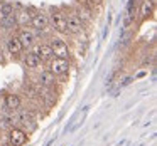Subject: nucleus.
<instances>
[{"label":"nucleus","mask_w":157,"mask_h":146,"mask_svg":"<svg viewBox=\"0 0 157 146\" xmlns=\"http://www.w3.org/2000/svg\"><path fill=\"white\" fill-rule=\"evenodd\" d=\"M69 71V61L68 59H63V57H52L49 61V72L54 76H61L66 74Z\"/></svg>","instance_id":"obj_3"},{"label":"nucleus","mask_w":157,"mask_h":146,"mask_svg":"<svg viewBox=\"0 0 157 146\" xmlns=\"http://www.w3.org/2000/svg\"><path fill=\"white\" fill-rule=\"evenodd\" d=\"M54 77H56V76L51 74L49 71H42L41 74H39L37 81H39V84H41V86H52V84H54Z\"/></svg>","instance_id":"obj_13"},{"label":"nucleus","mask_w":157,"mask_h":146,"mask_svg":"<svg viewBox=\"0 0 157 146\" xmlns=\"http://www.w3.org/2000/svg\"><path fill=\"white\" fill-rule=\"evenodd\" d=\"M83 27H85V24H83L81 17H78L76 14H71L69 17H66V29H68V32H71V34H81Z\"/></svg>","instance_id":"obj_6"},{"label":"nucleus","mask_w":157,"mask_h":146,"mask_svg":"<svg viewBox=\"0 0 157 146\" xmlns=\"http://www.w3.org/2000/svg\"><path fill=\"white\" fill-rule=\"evenodd\" d=\"M31 25L34 27V30L37 32H44L46 29L49 27V19L46 14H42V12H39V14H34L31 19Z\"/></svg>","instance_id":"obj_7"},{"label":"nucleus","mask_w":157,"mask_h":146,"mask_svg":"<svg viewBox=\"0 0 157 146\" xmlns=\"http://www.w3.org/2000/svg\"><path fill=\"white\" fill-rule=\"evenodd\" d=\"M4 102L9 111H19V108H21V99H19L17 94H7Z\"/></svg>","instance_id":"obj_10"},{"label":"nucleus","mask_w":157,"mask_h":146,"mask_svg":"<svg viewBox=\"0 0 157 146\" xmlns=\"http://www.w3.org/2000/svg\"><path fill=\"white\" fill-rule=\"evenodd\" d=\"M2 41H4V39H2V35H0V45H2Z\"/></svg>","instance_id":"obj_19"},{"label":"nucleus","mask_w":157,"mask_h":146,"mask_svg":"<svg viewBox=\"0 0 157 146\" xmlns=\"http://www.w3.org/2000/svg\"><path fill=\"white\" fill-rule=\"evenodd\" d=\"M36 55L39 57V61L41 62H49L52 57H54V54H52V49L49 47V44H39L37 47H36Z\"/></svg>","instance_id":"obj_9"},{"label":"nucleus","mask_w":157,"mask_h":146,"mask_svg":"<svg viewBox=\"0 0 157 146\" xmlns=\"http://www.w3.org/2000/svg\"><path fill=\"white\" fill-rule=\"evenodd\" d=\"M132 81H133V77H127V79H125V81H123V82H122V84H120V86H122V87H125V86H128V84H130V82H132Z\"/></svg>","instance_id":"obj_18"},{"label":"nucleus","mask_w":157,"mask_h":146,"mask_svg":"<svg viewBox=\"0 0 157 146\" xmlns=\"http://www.w3.org/2000/svg\"><path fill=\"white\" fill-rule=\"evenodd\" d=\"M48 19H49L51 27L54 29L56 32H59V34H66V32H68V29H66V15L63 14L61 10H54V9H52L51 15H49Z\"/></svg>","instance_id":"obj_1"},{"label":"nucleus","mask_w":157,"mask_h":146,"mask_svg":"<svg viewBox=\"0 0 157 146\" xmlns=\"http://www.w3.org/2000/svg\"><path fill=\"white\" fill-rule=\"evenodd\" d=\"M17 37H19V41H21V44H22V49H31L32 45L36 44V32L32 30V29H27V27L21 29L19 34H17Z\"/></svg>","instance_id":"obj_5"},{"label":"nucleus","mask_w":157,"mask_h":146,"mask_svg":"<svg viewBox=\"0 0 157 146\" xmlns=\"http://www.w3.org/2000/svg\"><path fill=\"white\" fill-rule=\"evenodd\" d=\"M9 143H10V146H24L27 143V133L21 128H10Z\"/></svg>","instance_id":"obj_4"},{"label":"nucleus","mask_w":157,"mask_h":146,"mask_svg":"<svg viewBox=\"0 0 157 146\" xmlns=\"http://www.w3.org/2000/svg\"><path fill=\"white\" fill-rule=\"evenodd\" d=\"M7 51H9V54H12L14 57H19V55L22 54L24 49H22V44H21L17 35H10V37L7 39Z\"/></svg>","instance_id":"obj_8"},{"label":"nucleus","mask_w":157,"mask_h":146,"mask_svg":"<svg viewBox=\"0 0 157 146\" xmlns=\"http://www.w3.org/2000/svg\"><path fill=\"white\" fill-rule=\"evenodd\" d=\"M15 19H17V24H19V25H25L27 22L31 24L32 15L29 14V12H21V14H15Z\"/></svg>","instance_id":"obj_17"},{"label":"nucleus","mask_w":157,"mask_h":146,"mask_svg":"<svg viewBox=\"0 0 157 146\" xmlns=\"http://www.w3.org/2000/svg\"><path fill=\"white\" fill-rule=\"evenodd\" d=\"M49 47L52 49V54L54 57H63V59H68L69 57V47L61 37H52L51 42H49Z\"/></svg>","instance_id":"obj_2"},{"label":"nucleus","mask_w":157,"mask_h":146,"mask_svg":"<svg viewBox=\"0 0 157 146\" xmlns=\"http://www.w3.org/2000/svg\"><path fill=\"white\" fill-rule=\"evenodd\" d=\"M25 66H27L29 69H37L39 66H41V61H39V57L36 55L34 51H31L25 55Z\"/></svg>","instance_id":"obj_15"},{"label":"nucleus","mask_w":157,"mask_h":146,"mask_svg":"<svg viewBox=\"0 0 157 146\" xmlns=\"http://www.w3.org/2000/svg\"><path fill=\"white\" fill-rule=\"evenodd\" d=\"M150 2H152V4H154V5H155V2H157V0H150Z\"/></svg>","instance_id":"obj_20"},{"label":"nucleus","mask_w":157,"mask_h":146,"mask_svg":"<svg viewBox=\"0 0 157 146\" xmlns=\"http://www.w3.org/2000/svg\"><path fill=\"white\" fill-rule=\"evenodd\" d=\"M12 14H15L14 5H12L10 2H2V4H0V19H5Z\"/></svg>","instance_id":"obj_16"},{"label":"nucleus","mask_w":157,"mask_h":146,"mask_svg":"<svg viewBox=\"0 0 157 146\" xmlns=\"http://www.w3.org/2000/svg\"><path fill=\"white\" fill-rule=\"evenodd\" d=\"M135 4H137V0H128L127 15H125V27H128V25L133 22V19H135Z\"/></svg>","instance_id":"obj_12"},{"label":"nucleus","mask_w":157,"mask_h":146,"mask_svg":"<svg viewBox=\"0 0 157 146\" xmlns=\"http://www.w3.org/2000/svg\"><path fill=\"white\" fill-rule=\"evenodd\" d=\"M140 14H142L144 20L149 19L150 15L154 14V4L150 2V0H144V2H142V5H140Z\"/></svg>","instance_id":"obj_14"},{"label":"nucleus","mask_w":157,"mask_h":146,"mask_svg":"<svg viewBox=\"0 0 157 146\" xmlns=\"http://www.w3.org/2000/svg\"><path fill=\"white\" fill-rule=\"evenodd\" d=\"M17 19H15V14L9 15V17L5 19H0V27L4 29V30H12V29L17 27Z\"/></svg>","instance_id":"obj_11"}]
</instances>
